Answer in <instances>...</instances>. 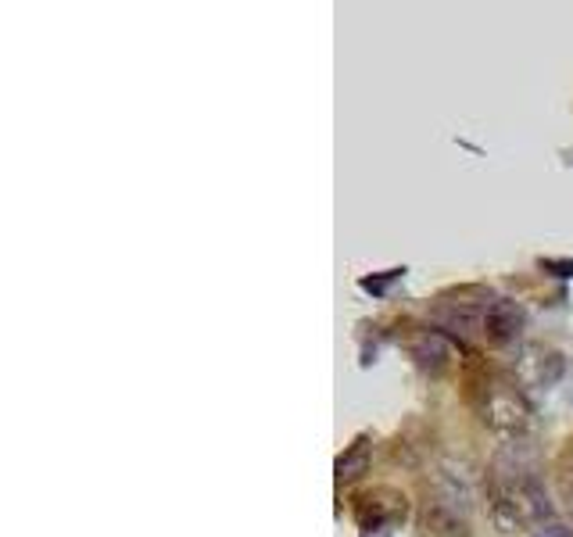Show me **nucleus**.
<instances>
[{"label": "nucleus", "instance_id": "obj_1", "mask_svg": "<svg viewBox=\"0 0 573 537\" xmlns=\"http://www.w3.org/2000/svg\"><path fill=\"white\" fill-rule=\"evenodd\" d=\"M523 326V308L516 301H495V305L484 312V333L491 341H513Z\"/></svg>", "mask_w": 573, "mask_h": 537}]
</instances>
